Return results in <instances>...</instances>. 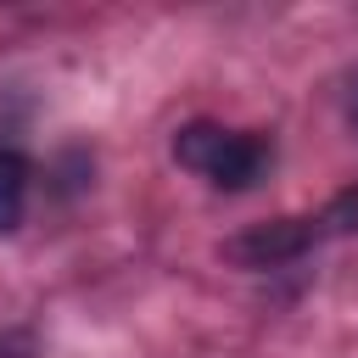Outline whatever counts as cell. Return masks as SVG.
I'll return each mask as SVG.
<instances>
[{
    "mask_svg": "<svg viewBox=\"0 0 358 358\" xmlns=\"http://www.w3.org/2000/svg\"><path fill=\"white\" fill-rule=\"evenodd\" d=\"M28 179H34L28 157L0 145V229H17V224H22V207H28Z\"/></svg>",
    "mask_w": 358,
    "mask_h": 358,
    "instance_id": "3957f363",
    "label": "cell"
},
{
    "mask_svg": "<svg viewBox=\"0 0 358 358\" xmlns=\"http://www.w3.org/2000/svg\"><path fill=\"white\" fill-rule=\"evenodd\" d=\"M352 123H358V78H352Z\"/></svg>",
    "mask_w": 358,
    "mask_h": 358,
    "instance_id": "5b68a950",
    "label": "cell"
},
{
    "mask_svg": "<svg viewBox=\"0 0 358 358\" xmlns=\"http://www.w3.org/2000/svg\"><path fill=\"white\" fill-rule=\"evenodd\" d=\"M352 229H358V185L341 190V196L319 213V235H352Z\"/></svg>",
    "mask_w": 358,
    "mask_h": 358,
    "instance_id": "277c9868",
    "label": "cell"
},
{
    "mask_svg": "<svg viewBox=\"0 0 358 358\" xmlns=\"http://www.w3.org/2000/svg\"><path fill=\"white\" fill-rule=\"evenodd\" d=\"M313 241H324L319 235V218L291 213V218H268V224H252V229L229 235L224 241V257L235 268H280V263H296L302 252H313Z\"/></svg>",
    "mask_w": 358,
    "mask_h": 358,
    "instance_id": "7a4b0ae2",
    "label": "cell"
},
{
    "mask_svg": "<svg viewBox=\"0 0 358 358\" xmlns=\"http://www.w3.org/2000/svg\"><path fill=\"white\" fill-rule=\"evenodd\" d=\"M268 157H274V145H268L263 134L224 129V123H207V117H196V123H185V129L173 134V162L190 168V173H201V179L218 185V190H246V185H257L263 168H268Z\"/></svg>",
    "mask_w": 358,
    "mask_h": 358,
    "instance_id": "6da1fadb",
    "label": "cell"
}]
</instances>
